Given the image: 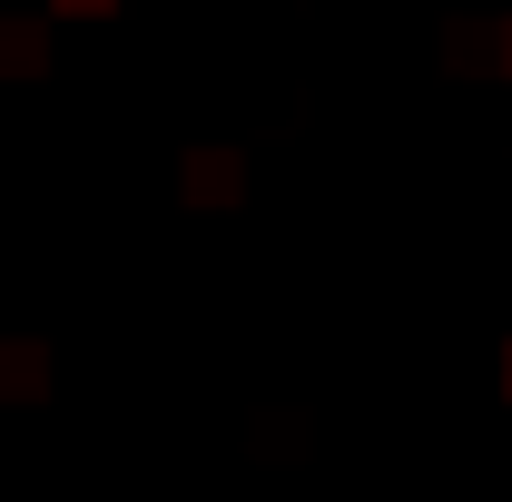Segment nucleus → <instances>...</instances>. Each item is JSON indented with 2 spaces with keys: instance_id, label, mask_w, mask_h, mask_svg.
<instances>
[{
  "instance_id": "f257e3e1",
  "label": "nucleus",
  "mask_w": 512,
  "mask_h": 502,
  "mask_svg": "<svg viewBox=\"0 0 512 502\" xmlns=\"http://www.w3.org/2000/svg\"><path fill=\"white\" fill-rule=\"evenodd\" d=\"M40 384H50V355H40V345H10V335H0V394H40Z\"/></svg>"
},
{
  "instance_id": "f03ea898",
  "label": "nucleus",
  "mask_w": 512,
  "mask_h": 502,
  "mask_svg": "<svg viewBox=\"0 0 512 502\" xmlns=\"http://www.w3.org/2000/svg\"><path fill=\"white\" fill-rule=\"evenodd\" d=\"M188 197H237V158H227V148H197L188 158Z\"/></svg>"
},
{
  "instance_id": "7ed1b4c3",
  "label": "nucleus",
  "mask_w": 512,
  "mask_h": 502,
  "mask_svg": "<svg viewBox=\"0 0 512 502\" xmlns=\"http://www.w3.org/2000/svg\"><path fill=\"white\" fill-rule=\"evenodd\" d=\"M0 69H40V20H0Z\"/></svg>"
},
{
  "instance_id": "20e7f679",
  "label": "nucleus",
  "mask_w": 512,
  "mask_h": 502,
  "mask_svg": "<svg viewBox=\"0 0 512 502\" xmlns=\"http://www.w3.org/2000/svg\"><path fill=\"white\" fill-rule=\"evenodd\" d=\"M60 10H119V0H60Z\"/></svg>"
},
{
  "instance_id": "39448f33",
  "label": "nucleus",
  "mask_w": 512,
  "mask_h": 502,
  "mask_svg": "<svg viewBox=\"0 0 512 502\" xmlns=\"http://www.w3.org/2000/svg\"><path fill=\"white\" fill-rule=\"evenodd\" d=\"M493 50H503V60H512V20H503V40H493Z\"/></svg>"
},
{
  "instance_id": "423d86ee",
  "label": "nucleus",
  "mask_w": 512,
  "mask_h": 502,
  "mask_svg": "<svg viewBox=\"0 0 512 502\" xmlns=\"http://www.w3.org/2000/svg\"><path fill=\"white\" fill-rule=\"evenodd\" d=\"M503 394H512V345H503Z\"/></svg>"
}]
</instances>
